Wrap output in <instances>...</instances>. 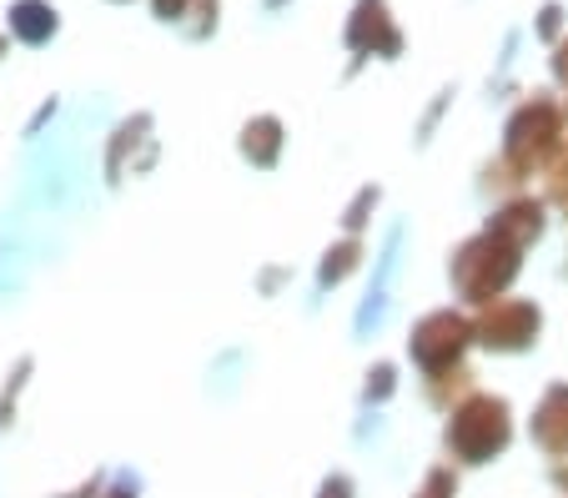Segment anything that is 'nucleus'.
Instances as JSON below:
<instances>
[{"label": "nucleus", "mask_w": 568, "mask_h": 498, "mask_svg": "<svg viewBox=\"0 0 568 498\" xmlns=\"http://www.w3.org/2000/svg\"><path fill=\"white\" fill-rule=\"evenodd\" d=\"M272 6H277V0H272Z\"/></svg>", "instance_id": "6"}, {"label": "nucleus", "mask_w": 568, "mask_h": 498, "mask_svg": "<svg viewBox=\"0 0 568 498\" xmlns=\"http://www.w3.org/2000/svg\"><path fill=\"white\" fill-rule=\"evenodd\" d=\"M242 146H247V156H257V162H272V152H277V121H267V116L252 121Z\"/></svg>", "instance_id": "3"}, {"label": "nucleus", "mask_w": 568, "mask_h": 498, "mask_svg": "<svg viewBox=\"0 0 568 498\" xmlns=\"http://www.w3.org/2000/svg\"><path fill=\"white\" fill-rule=\"evenodd\" d=\"M111 498H131V494H126V488H116V494H111Z\"/></svg>", "instance_id": "4"}, {"label": "nucleus", "mask_w": 568, "mask_h": 498, "mask_svg": "<svg viewBox=\"0 0 568 498\" xmlns=\"http://www.w3.org/2000/svg\"><path fill=\"white\" fill-rule=\"evenodd\" d=\"M156 16L186 35H206L216 26V0H156Z\"/></svg>", "instance_id": "1"}, {"label": "nucleus", "mask_w": 568, "mask_h": 498, "mask_svg": "<svg viewBox=\"0 0 568 498\" xmlns=\"http://www.w3.org/2000/svg\"><path fill=\"white\" fill-rule=\"evenodd\" d=\"M0 55H6V35H0Z\"/></svg>", "instance_id": "5"}, {"label": "nucleus", "mask_w": 568, "mask_h": 498, "mask_svg": "<svg viewBox=\"0 0 568 498\" xmlns=\"http://www.w3.org/2000/svg\"><path fill=\"white\" fill-rule=\"evenodd\" d=\"M11 31L21 35V41H31V45L51 41V35H55V11L45 6V0H16Z\"/></svg>", "instance_id": "2"}]
</instances>
